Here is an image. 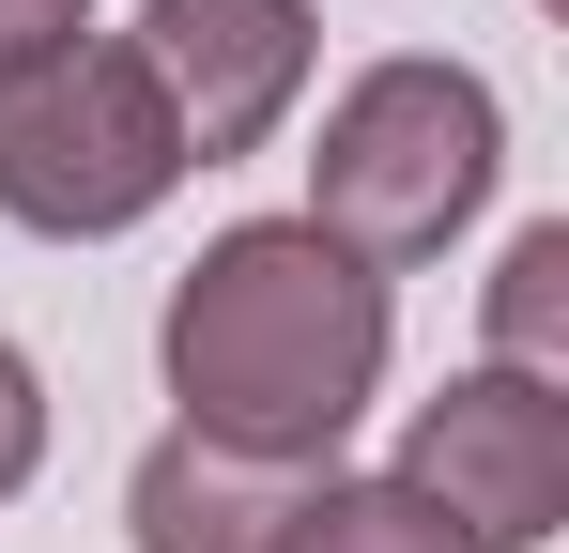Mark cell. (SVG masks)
I'll return each mask as SVG.
<instances>
[{"label":"cell","instance_id":"cell-1","mask_svg":"<svg viewBox=\"0 0 569 553\" xmlns=\"http://www.w3.org/2000/svg\"><path fill=\"white\" fill-rule=\"evenodd\" d=\"M154 354H170L186 431L323 476L339 431L370 415V384H385V276L355 247H323L308 215H247V231H216L170 276Z\"/></svg>","mask_w":569,"mask_h":553},{"label":"cell","instance_id":"cell-2","mask_svg":"<svg viewBox=\"0 0 569 553\" xmlns=\"http://www.w3.org/2000/svg\"><path fill=\"white\" fill-rule=\"evenodd\" d=\"M508 170V108L462 62H370V78L323 108V154H308V231L355 247V262H431Z\"/></svg>","mask_w":569,"mask_h":553},{"label":"cell","instance_id":"cell-3","mask_svg":"<svg viewBox=\"0 0 569 553\" xmlns=\"http://www.w3.org/2000/svg\"><path fill=\"white\" fill-rule=\"evenodd\" d=\"M170 184H186V123L139 78V47L78 31V47H47V62L0 78V215L16 231L93 247V231H139Z\"/></svg>","mask_w":569,"mask_h":553},{"label":"cell","instance_id":"cell-4","mask_svg":"<svg viewBox=\"0 0 569 553\" xmlns=\"http://www.w3.org/2000/svg\"><path fill=\"white\" fill-rule=\"evenodd\" d=\"M400 492H431L477 553H539V539L569 523V384L462 369L447 400H416V431H400Z\"/></svg>","mask_w":569,"mask_h":553},{"label":"cell","instance_id":"cell-5","mask_svg":"<svg viewBox=\"0 0 569 553\" xmlns=\"http://www.w3.org/2000/svg\"><path fill=\"white\" fill-rule=\"evenodd\" d=\"M139 78L170 92L186 170L262 154L278 108L308 92V0H139Z\"/></svg>","mask_w":569,"mask_h":553},{"label":"cell","instance_id":"cell-6","mask_svg":"<svg viewBox=\"0 0 569 553\" xmlns=\"http://www.w3.org/2000/svg\"><path fill=\"white\" fill-rule=\"evenodd\" d=\"M292 461H247V446H216V431H170V446L123 476V523H139V553H278L292 523Z\"/></svg>","mask_w":569,"mask_h":553},{"label":"cell","instance_id":"cell-7","mask_svg":"<svg viewBox=\"0 0 569 553\" xmlns=\"http://www.w3.org/2000/svg\"><path fill=\"white\" fill-rule=\"evenodd\" d=\"M278 553H477L431 492H400V476H308L292 492V523H278Z\"/></svg>","mask_w":569,"mask_h":553},{"label":"cell","instance_id":"cell-8","mask_svg":"<svg viewBox=\"0 0 569 553\" xmlns=\"http://www.w3.org/2000/svg\"><path fill=\"white\" fill-rule=\"evenodd\" d=\"M492 369H523V384L569 369V215L508 231V262H492Z\"/></svg>","mask_w":569,"mask_h":553},{"label":"cell","instance_id":"cell-9","mask_svg":"<svg viewBox=\"0 0 569 553\" xmlns=\"http://www.w3.org/2000/svg\"><path fill=\"white\" fill-rule=\"evenodd\" d=\"M31 461H47V384H31V354H0V507L31 492Z\"/></svg>","mask_w":569,"mask_h":553},{"label":"cell","instance_id":"cell-10","mask_svg":"<svg viewBox=\"0 0 569 553\" xmlns=\"http://www.w3.org/2000/svg\"><path fill=\"white\" fill-rule=\"evenodd\" d=\"M78 31H93V0H0V78L47 62V47H78Z\"/></svg>","mask_w":569,"mask_h":553}]
</instances>
